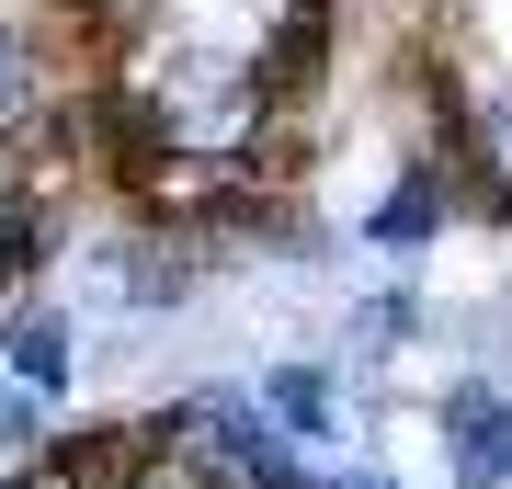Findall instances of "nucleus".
I'll list each match as a JSON object with an SVG mask.
<instances>
[{"mask_svg":"<svg viewBox=\"0 0 512 489\" xmlns=\"http://www.w3.org/2000/svg\"><path fill=\"white\" fill-rule=\"evenodd\" d=\"M114 126H126L137 160L239 171L262 137V69H239V57H160V69H137V91H114Z\"/></svg>","mask_w":512,"mask_h":489,"instance_id":"nucleus-1","label":"nucleus"},{"mask_svg":"<svg viewBox=\"0 0 512 489\" xmlns=\"http://www.w3.org/2000/svg\"><path fill=\"white\" fill-rule=\"evenodd\" d=\"M160 433H171V455L205 467V489H319L308 467H296L285 421L262 399H239V387H194L183 410H160Z\"/></svg>","mask_w":512,"mask_h":489,"instance_id":"nucleus-2","label":"nucleus"},{"mask_svg":"<svg viewBox=\"0 0 512 489\" xmlns=\"http://www.w3.org/2000/svg\"><path fill=\"white\" fill-rule=\"evenodd\" d=\"M444 455H456V489H512V399L501 387H456L444 399Z\"/></svg>","mask_w":512,"mask_h":489,"instance_id":"nucleus-3","label":"nucleus"},{"mask_svg":"<svg viewBox=\"0 0 512 489\" xmlns=\"http://www.w3.org/2000/svg\"><path fill=\"white\" fill-rule=\"evenodd\" d=\"M456 160H467V205L512 217V91H478L456 114Z\"/></svg>","mask_w":512,"mask_h":489,"instance_id":"nucleus-4","label":"nucleus"},{"mask_svg":"<svg viewBox=\"0 0 512 489\" xmlns=\"http://www.w3.org/2000/svg\"><path fill=\"white\" fill-rule=\"evenodd\" d=\"M103 285L137 296V308H171V296H194V262H183V239H126L103 262Z\"/></svg>","mask_w":512,"mask_h":489,"instance_id":"nucleus-5","label":"nucleus"},{"mask_svg":"<svg viewBox=\"0 0 512 489\" xmlns=\"http://www.w3.org/2000/svg\"><path fill=\"white\" fill-rule=\"evenodd\" d=\"M0 353H12V376L35 387V399H57V387H69V330H57L46 308H23L12 330H0Z\"/></svg>","mask_w":512,"mask_h":489,"instance_id":"nucleus-6","label":"nucleus"},{"mask_svg":"<svg viewBox=\"0 0 512 489\" xmlns=\"http://www.w3.org/2000/svg\"><path fill=\"white\" fill-rule=\"evenodd\" d=\"M433 217H444V171H433V160H410V182L376 205V251H410V239H433Z\"/></svg>","mask_w":512,"mask_h":489,"instance_id":"nucleus-7","label":"nucleus"},{"mask_svg":"<svg viewBox=\"0 0 512 489\" xmlns=\"http://www.w3.org/2000/svg\"><path fill=\"white\" fill-rule=\"evenodd\" d=\"M262 410L285 421V444H296V433L319 444V433H330V376H308V364H285V376L262 387Z\"/></svg>","mask_w":512,"mask_h":489,"instance_id":"nucleus-8","label":"nucleus"},{"mask_svg":"<svg viewBox=\"0 0 512 489\" xmlns=\"http://www.w3.org/2000/svg\"><path fill=\"white\" fill-rule=\"evenodd\" d=\"M23 114H35V69H23V35L0 23V137H12Z\"/></svg>","mask_w":512,"mask_h":489,"instance_id":"nucleus-9","label":"nucleus"},{"mask_svg":"<svg viewBox=\"0 0 512 489\" xmlns=\"http://www.w3.org/2000/svg\"><path fill=\"white\" fill-rule=\"evenodd\" d=\"M0 444H35V455H57V433H46V399H35V387H0Z\"/></svg>","mask_w":512,"mask_h":489,"instance_id":"nucleus-10","label":"nucleus"},{"mask_svg":"<svg viewBox=\"0 0 512 489\" xmlns=\"http://www.w3.org/2000/svg\"><path fill=\"white\" fill-rule=\"evenodd\" d=\"M23 262H35V251H23V194H12V182H0V285H12Z\"/></svg>","mask_w":512,"mask_h":489,"instance_id":"nucleus-11","label":"nucleus"},{"mask_svg":"<svg viewBox=\"0 0 512 489\" xmlns=\"http://www.w3.org/2000/svg\"><path fill=\"white\" fill-rule=\"evenodd\" d=\"M12 489H92V478H80V455H69V444H57V455H46V467H35V478H12Z\"/></svg>","mask_w":512,"mask_h":489,"instance_id":"nucleus-12","label":"nucleus"},{"mask_svg":"<svg viewBox=\"0 0 512 489\" xmlns=\"http://www.w3.org/2000/svg\"><path fill=\"white\" fill-rule=\"evenodd\" d=\"M319 489H376V478H319Z\"/></svg>","mask_w":512,"mask_h":489,"instance_id":"nucleus-13","label":"nucleus"}]
</instances>
